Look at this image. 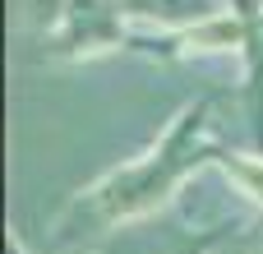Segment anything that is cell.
<instances>
[{"instance_id":"7a4b0ae2","label":"cell","mask_w":263,"mask_h":254,"mask_svg":"<svg viewBox=\"0 0 263 254\" xmlns=\"http://www.w3.org/2000/svg\"><path fill=\"white\" fill-rule=\"evenodd\" d=\"M23 32L37 60L74 65L106 51H134L129 14L120 0H23Z\"/></svg>"},{"instance_id":"3957f363","label":"cell","mask_w":263,"mask_h":254,"mask_svg":"<svg viewBox=\"0 0 263 254\" xmlns=\"http://www.w3.org/2000/svg\"><path fill=\"white\" fill-rule=\"evenodd\" d=\"M236 19V56L245 65V120L254 134V153H263V0L250 5H227Z\"/></svg>"},{"instance_id":"5b68a950","label":"cell","mask_w":263,"mask_h":254,"mask_svg":"<svg viewBox=\"0 0 263 254\" xmlns=\"http://www.w3.org/2000/svg\"><path fill=\"white\" fill-rule=\"evenodd\" d=\"M217 171H222L245 199L263 204V153H236V148H222Z\"/></svg>"},{"instance_id":"8992f818","label":"cell","mask_w":263,"mask_h":254,"mask_svg":"<svg viewBox=\"0 0 263 254\" xmlns=\"http://www.w3.org/2000/svg\"><path fill=\"white\" fill-rule=\"evenodd\" d=\"M222 236H227V227H213V231H203V236H199V245H194L190 254H203V250H213V245H217Z\"/></svg>"},{"instance_id":"ba28073f","label":"cell","mask_w":263,"mask_h":254,"mask_svg":"<svg viewBox=\"0 0 263 254\" xmlns=\"http://www.w3.org/2000/svg\"><path fill=\"white\" fill-rule=\"evenodd\" d=\"M259 254H263V250H259Z\"/></svg>"},{"instance_id":"52a82bcc","label":"cell","mask_w":263,"mask_h":254,"mask_svg":"<svg viewBox=\"0 0 263 254\" xmlns=\"http://www.w3.org/2000/svg\"><path fill=\"white\" fill-rule=\"evenodd\" d=\"M5 250H9V254H28V245H23V241H18L14 231H9V241H5Z\"/></svg>"},{"instance_id":"277c9868","label":"cell","mask_w":263,"mask_h":254,"mask_svg":"<svg viewBox=\"0 0 263 254\" xmlns=\"http://www.w3.org/2000/svg\"><path fill=\"white\" fill-rule=\"evenodd\" d=\"M120 5L129 19L153 23L157 32H185V28H199V23L227 14L222 0H120Z\"/></svg>"},{"instance_id":"6da1fadb","label":"cell","mask_w":263,"mask_h":254,"mask_svg":"<svg viewBox=\"0 0 263 254\" xmlns=\"http://www.w3.org/2000/svg\"><path fill=\"white\" fill-rule=\"evenodd\" d=\"M222 148L227 143L213 134V97L190 102L148 153L120 162L116 171H106L102 180L79 190L55 213L46 241L55 250H74V245H88L116 227H129L139 217L157 213L190 176H199L203 167H217Z\"/></svg>"}]
</instances>
